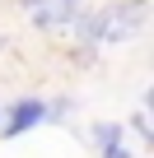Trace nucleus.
I'll return each instance as SVG.
<instances>
[{
	"mask_svg": "<svg viewBox=\"0 0 154 158\" xmlns=\"http://www.w3.org/2000/svg\"><path fill=\"white\" fill-rule=\"evenodd\" d=\"M140 28H145V0H117L103 14L80 19V33L84 37H103V42H131Z\"/></svg>",
	"mask_w": 154,
	"mask_h": 158,
	"instance_id": "1",
	"label": "nucleus"
},
{
	"mask_svg": "<svg viewBox=\"0 0 154 158\" xmlns=\"http://www.w3.org/2000/svg\"><path fill=\"white\" fill-rule=\"evenodd\" d=\"M37 121H47V102H42V98H24V102H14V112H10V121H5V135L14 139V135L33 130Z\"/></svg>",
	"mask_w": 154,
	"mask_h": 158,
	"instance_id": "2",
	"label": "nucleus"
},
{
	"mask_svg": "<svg viewBox=\"0 0 154 158\" xmlns=\"http://www.w3.org/2000/svg\"><path fill=\"white\" fill-rule=\"evenodd\" d=\"M121 135H126V126H121V121H98V126H94V139L103 144V158H126Z\"/></svg>",
	"mask_w": 154,
	"mask_h": 158,
	"instance_id": "3",
	"label": "nucleus"
},
{
	"mask_svg": "<svg viewBox=\"0 0 154 158\" xmlns=\"http://www.w3.org/2000/svg\"><path fill=\"white\" fill-rule=\"evenodd\" d=\"M75 10H80V0H56V14L51 19H75Z\"/></svg>",
	"mask_w": 154,
	"mask_h": 158,
	"instance_id": "4",
	"label": "nucleus"
},
{
	"mask_svg": "<svg viewBox=\"0 0 154 158\" xmlns=\"http://www.w3.org/2000/svg\"><path fill=\"white\" fill-rule=\"evenodd\" d=\"M131 126H135V135H140V139H154V135H149V121H145V112H135V116H131Z\"/></svg>",
	"mask_w": 154,
	"mask_h": 158,
	"instance_id": "5",
	"label": "nucleus"
},
{
	"mask_svg": "<svg viewBox=\"0 0 154 158\" xmlns=\"http://www.w3.org/2000/svg\"><path fill=\"white\" fill-rule=\"evenodd\" d=\"M19 5H33V10H42V5H47V0H19Z\"/></svg>",
	"mask_w": 154,
	"mask_h": 158,
	"instance_id": "6",
	"label": "nucleus"
}]
</instances>
